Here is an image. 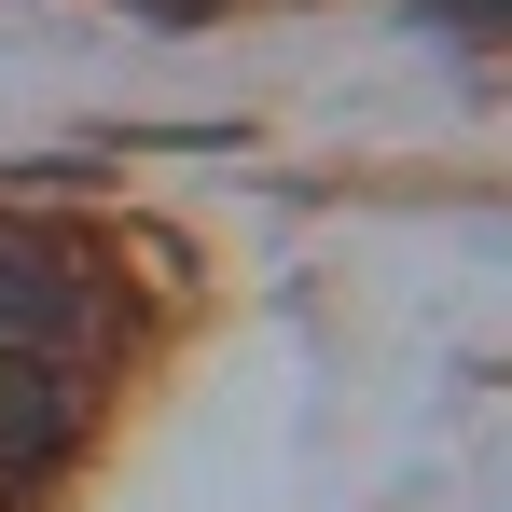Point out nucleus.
<instances>
[{
	"mask_svg": "<svg viewBox=\"0 0 512 512\" xmlns=\"http://www.w3.org/2000/svg\"><path fill=\"white\" fill-rule=\"evenodd\" d=\"M111 333H125V305H111L97 250H70V236H28V222H0V346H42V360H97Z\"/></svg>",
	"mask_w": 512,
	"mask_h": 512,
	"instance_id": "f257e3e1",
	"label": "nucleus"
},
{
	"mask_svg": "<svg viewBox=\"0 0 512 512\" xmlns=\"http://www.w3.org/2000/svg\"><path fill=\"white\" fill-rule=\"evenodd\" d=\"M97 429V388L70 360H42V346H0V471L28 485V471H56V457H84Z\"/></svg>",
	"mask_w": 512,
	"mask_h": 512,
	"instance_id": "f03ea898",
	"label": "nucleus"
},
{
	"mask_svg": "<svg viewBox=\"0 0 512 512\" xmlns=\"http://www.w3.org/2000/svg\"><path fill=\"white\" fill-rule=\"evenodd\" d=\"M153 14H222V0H153Z\"/></svg>",
	"mask_w": 512,
	"mask_h": 512,
	"instance_id": "7ed1b4c3",
	"label": "nucleus"
}]
</instances>
